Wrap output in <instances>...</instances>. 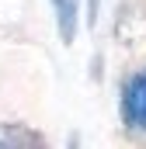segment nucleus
Listing matches in <instances>:
<instances>
[{
    "label": "nucleus",
    "instance_id": "f257e3e1",
    "mask_svg": "<svg viewBox=\"0 0 146 149\" xmlns=\"http://www.w3.org/2000/svg\"><path fill=\"white\" fill-rule=\"evenodd\" d=\"M122 121L146 132V70L132 73L122 87Z\"/></svg>",
    "mask_w": 146,
    "mask_h": 149
},
{
    "label": "nucleus",
    "instance_id": "f03ea898",
    "mask_svg": "<svg viewBox=\"0 0 146 149\" xmlns=\"http://www.w3.org/2000/svg\"><path fill=\"white\" fill-rule=\"evenodd\" d=\"M52 10H56V24H59V38L70 45L77 35V0H52Z\"/></svg>",
    "mask_w": 146,
    "mask_h": 149
},
{
    "label": "nucleus",
    "instance_id": "7ed1b4c3",
    "mask_svg": "<svg viewBox=\"0 0 146 149\" xmlns=\"http://www.w3.org/2000/svg\"><path fill=\"white\" fill-rule=\"evenodd\" d=\"M0 149H4V142H0Z\"/></svg>",
    "mask_w": 146,
    "mask_h": 149
}]
</instances>
